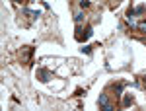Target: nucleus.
I'll use <instances>...</instances> for the list:
<instances>
[{"mask_svg":"<svg viewBox=\"0 0 146 111\" xmlns=\"http://www.w3.org/2000/svg\"><path fill=\"white\" fill-rule=\"evenodd\" d=\"M98 103H100L101 109H105V111H113V105L109 103V100H107V96H105V94H101V96H100Z\"/></svg>","mask_w":146,"mask_h":111,"instance_id":"1","label":"nucleus"},{"mask_svg":"<svg viewBox=\"0 0 146 111\" xmlns=\"http://www.w3.org/2000/svg\"><path fill=\"white\" fill-rule=\"evenodd\" d=\"M37 76H39V80H41V82H49L53 74H51L47 68H39V70H37Z\"/></svg>","mask_w":146,"mask_h":111,"instance_id":"2","label":"nucleus"},{"mask_svg":"<svg viewBox=\"0 0 146 111\" xmlns=\"http://www.w3.org/2000/svg\"><path fill=\"white\" fill-rule=\"evenodd\" d=\"M31 53H33V49H31V47H23V60H29Z\"/></svg>","mask_w":146,"mask_h":111,"instance_id":"3","label":"nucleus"},{"mask_svg":"<svg viewBox=\"0 0 146 111\" xmlns=\"http://www.w3.org/2000/svg\"><path fill=\"white\" fill-rule=\"evenodd\" d=\"M23 14H27L31 20H37V18L41 16V12H31V10H23Z\"/></svg>","mask_w":146,"mask_h":111,"instance_id":"4","label":"nucleus"},{"mask_svg":"<svg viewBox=\"0 0 146 111\" xmlns=\"http://www.w3.org/2000/svg\"><path fill=\"white\" fill-rule=\"evenodd\" d=\"M123 105H125V107L133 105V98H131V96H123Z\"/></svg>","mask_w":146,"mask_h":111,"instance_id":"5","label":"nucleus"},{"mask_svg":"<svg viewBox=\"0 0 146 111\" xmlns=\"http://www.w3.org/2000/svg\"><path fill=\"white\" fill-rule=\"evenodd\" d=\"M84 18H86V16H84L82 12H78V14L74 16V22H76V23H82V22H84Z\"/></svg>","mask_w":146,"mask_h":111,"instance_id":"6","label":"nucleus"},{"mask_svg":"<svg viewBox=\"0 0 146 111\" xmlns=\"http://www.w3.org/2000/svg\"><path fill=\"white\" fill-rule=\"evenodd\" d=\"M136 27L142 31V33H146V22H140V23H136Z\"/></svg>","mask_w":146,"mask_h":111,"instance_id":"7","label":"nucleus"},{"mask_svg":"<svg viewBox=\"0 0 146 111\" xmlns=\"http://www.w3.org/2000/svg\"><path fill=\"white\" fill-rule=\"evenodd\" d=\"M136 86H142L146 90V78H140V82H136Z\"/></svg>","mask_w":146,"mask_h":111,"instance_id":"8","label":"nucleus"},{"mask_svg":"<svg viewBox=\"0 0 146 111\" xmlns=\"http://www.w3.org/2000/svg\"><path fill=\"white\" fill-rule=\"evenodd\" d=\"M92 37V27H86V33H84V39H88Z\"/></svg>","mask_w":146,"mask_h":111,"instance_id":"9","label":"nucleus"},{"mask_svg":"<svg viewBox=\"0 0 146 111\" xmlns=\"http://www.w3.org/2000/svg\"><path fill=\"white\" fill-rule=\"evenodd\" d=\"M80 6H82V8H88V6H90V0H82Z\"/></svg>","mask_w":146,"mask_h":111,"instance_id":"10","label":"nucleus"},{"mask_svg":"<svg viewBox=\"0 0 146 111\" xmlns=\"http://www.w3.org/2000/svg\"><path fill=\"white\" fill-rule=\"evenodd\" d=\"M82 51H84V53H88V55H90V53H92V47H90V45H86V47H84V49H82Z\"/></svg>","mask_w":146,"mask_h":111,"instance_id":"11","label":"nucleus"},{"mask_svg":"<svg viewBox=\"0 0 146 111\" xmlns=\"http://www.w3.org/2000/svg\"><path fill=\"white\" fill-rule=\"evenodd\" d=\"M14 2H16V4H20V2H23V0H14Z\"/></svg>","mask_w":146,"mask_h":111,"instance_id":"12","label":"nucleus"}]
</instances>
